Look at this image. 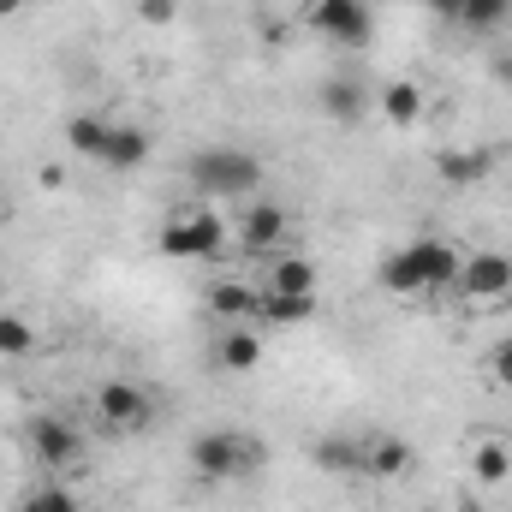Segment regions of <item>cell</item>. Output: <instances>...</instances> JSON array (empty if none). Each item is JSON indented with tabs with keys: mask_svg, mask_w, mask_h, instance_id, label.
Returning a JSON list of instances; mask_svg holds the SVG:
<instances>
[{
	"mask_svg": "<svg viewBox=\"0 0 512 512\" xmlns=\"http://www.w3.org/2000/svg\"><path fill=\"white\" fill-rule=\"evenodd\" d=\"M185 179L209 203H251L256 191H262V161H256L251 149H227L221 143V149H197L191 167H185Z\"/></svg>",
	"mask_w": 512,
	"mask_h": 512,
	"instance_id": "6da1fadb",
	"label": "cell"
},
{
	"mask_svg": "<svg viewBox=\"0 0 512 512\" xmlns=\"http://www.w3.org/2000/svg\"><path fill=\"white\" fill-rule=\"evenodd\" d=\"M191 471L203 483H239V477L262 471V441L239 435V429H203L191 441Z\"/></svg>",
	"mask_w": 512,
	"mask_h": 512,
	"instance_id": "7a4b0ae2",
	"label": "cell"
},
{
	"mask_svg": "<svg viewBox=\"0 0 512 512\" xmlns=\"http://www.w3.org/2000/svg\"><path fill=\"white\" fill-rule=\"evenodd\" d=\"M161 256H179V262H221L227 256V227L215 209H179L173 221H161Z\"/></svg>",
	"mask_w": 512,
	"mask_h": 512,
	"instance_id": "3957f363",
	"label": "cell"
},
{
	"mask_svg": "<svg viewBox=\"0 0 512 512\" xmlns=\"http://www.w3.org/2000/svg\"><path fill=\"white\" fill-rule=\"evenodd\" d=\"M304 24H310L322 42H334V48H364V42L376 36L370 0H310V6H304Z\"/></svg>",
	"mask_w": 512,
	"mask_h": 512,
	"instance_id": "277c9868",
	"label": "cell"
},
{
	"mask_svg": "<svg viewBox=\"0 0 512 512\" xmlns=\"http://www.w3.org/2000/svg\"><path fill=\"white\" fill-rule=\"evenodd\" d=\"M459 298H471L477 310H512V256L507 251H477L459 262V280H453Z\"/></svg>",
	"mask_w": 512,
	"mask_h": 512,
	"instance_id": "5b68a950",
	"label": "cell"
},
{
	"mask_svg": "<svg viewBox=\"0 0 512 512\" xmlns=\"http://www.w3.org/2000/svg\"><path fill=\"white\" fill-rule=\"evenodd\" d=\"M96 417L108 435H137L149 417H155V399L137 382H102L96 387Z\"/></svg>",
	"mask_w": 512,
	"mask_h": 512,
	"instance_id": "8992f818",
	"label": "cell"
},
{
	"mask_svg": "<svg viewBox=\"0 0 512 512\" xmlns=\"http://www.w3.org/2000/svg\"><path fill=\"white\" fill-rule=\"evenodd\" d=\"M286 209L274 203V197H251V209L239 215V251L245 256H274L286 245Z\"/></svg>",
	"mask_w": 512,
	"mask_h": 512,
	"instance_id": "52a82bcc",
	"label": "cell"
},
{
	"mask_svg": "<svg viewBox=\"0 0 512 512\" xmlns=\"http://www.w3.org/2000/svg\"><path fill=\"white\" fill-rule=\"evenodd\" d=\"M24 441H30V453H36L48 471H66V465H78V453H84V435H78L66 417H36V423L24 429Z\"/></svg>",
	"mask_w": 512,
	"mask_h": 512,
	"instance_id": "ba28073f",
	"label": "cell"
},
{
	"mask_svg": "<svg viewBox=\"0 0 512 512\" xmlns=\"http://www.w3.org/2000/svg\"><path fill=\"white\" fill-rule=\"evenodd\" d=\"M316 108H322L334 126H358V120L370 114V90H364L352 72H334V78L316 90Z\"/></svg>",
	"mask_w": 512,
	"mask_h": 512,
	"instance_id": "9c48e42d",
	"label": "cell"
},
{
	"mask_svg": "<svg viewBox=\"0 0 512 512\" xmlns=\"http://www.w3.org/2000/svg\"><path fill=\"white\" fill-rule=\"evenodd\" d=\"M411 262H417V274H423V292H447V286L459 280V262H465V256L453 251L447 239H411Z\"/></svg>",
	"mask_w": 512,
	"mask_h": 512,
	"instance_id": "30bf717a",
	"label": "cell"
},
{
	"mask_svg": "<svg viewBox=\"0 0 512 512\" xmlns=\"http://www.w3.org/2000/svg\"><path fill=\"white\" fill-rule=\"evenodd\" d=\"M262 352H268V346H262V328H256V322H233V328L215 340V364L233 370V376H251L256 364H262Z\"/></svg>",
	"mask_w": 512,
	"mask_h": 512,
	"instance_id": "8fae6325",
	"label": "cell"
},
{
	"mask_svg": "<svg viewBox=\"0 0 512 512\" xmlns=\"http://www.w3.org/2000/svg\"><path fill=\"white\" fill-rule=\"evenodd\" d=\"M262 292H286V298H316V262L304 251H274L268 256V286Z\"/></svg>",
	"mask_w": 512,
	"mask_h": 512,
	"instance_id": "7c38bea8",
	"label": "cell"
},
{
	"mask_svg": "<svg viewBox=\"0 0 512 512\" xmlns=\"http://www.w3.org/2000/svg\"><path fill=\"white\" fill-rule=\"evenodd\" d=\"M203 304H209V316H221L227 328H233V322H256L262 286H245V280H215V286L203 292Z\"/></svg>",
	"mask_w": 512,
	"mask_h": 512,
	"instance_id": "4fadbf2b",
	"label": "cell"
},
{
	"mask_svg": "<svg viewBox=\"0 0 512 512\" xmlns=\"http://www.w3.org/2000/svg\"><path fill=\"white\" fill-rule=\"evenodd\" d=\"M512 477V441L507 435H477L471 441V483L477 489H501Z\"/></svg>",
	"mask_w": 512,
	"mask_h": 512,
	"instance_id": "5bb4252c",
	"label": "cell"
},
{
	"mask_svg": "<svg viewBox=\"0 0 512 512\" xmlns=\"http://www.w3.org/2000/svg\"><path fill=\"white\" fill-rule=\"evenodd\" d=\"M405 471H411V441H405V435H370V441H364V477L393 483V477H405Z\"/></svg>",
	"mask_w": 512,
	"mask_h": 512,
	"instance_id": "9a60e30c",
	"label": "cell"
},
{
	"mask_svg": "<svg viewBox=\"0 0 512 512\" xmlns=\"http://www.w3.org/2000/svg\"><path fill=\"white\" fill-rule=\"evenodd\" d=\"M149 131L143 126H120L114 120V131H108V143H102V167H114V173H137L143 161H149Z\"/></svg>",
	"mask_w": 512,
	"mask_h": 512,
	"instance_id": "2e32d148",
	"label": "cell"
},
{
	"mask_svg": "<svg viewBox=\"0 0 512 512\" xmlns=\"http://www.w3.org/2000/svg\"><path fill=\"white\" fill-rule=\"evenodd\" d=\"M423 108H429V102H423V90H417L411 78H393L382 96H376V114H382L387 126H417Z\"/></svg>",
	"mask_w": 512,
	"mask_h": 512,
	"instance_id": "e0dca14e",
	"label": "cell"
},
{
	"mask_svg": "<svg viewBox=\"0 0 512 512\" xmlns=\"http://www.w3.org/2000/svg\"><path fill=\"white\" fill-rule=\"evenodd\" d=\"M435 173H441V185H483L495 173V155L489 149H447L435 161Z\"/></svg>",
	"mask_w": 512,
	"mask_h": 512,
	"instance_id": "ac0fdd59",
	"label": "cell"
},
{
	"mask_svg": "<svg viewBox=\"0 0 512 512\" xmlns=\"http://www.w3.org/2000/svg\"><path fill=\"white\" fill-rule=\"evenodd\" d=\"M316 316V298H286V292H262L256 304V328H298Z\"/></svg>",
	"mask_w": 512,
	"mask_h": 512,
	"instance_id": "d6986e66",
	"label": "cell"
},
{
	"mask_svg": "<svg viewBox=\"0 0 512 512\" xmlns=\"http://www.w3.org/2000/svg\"><path fill=\"white\" fill-rule=\"evenodd\" d=\"M108 131H114L108 114H72V120H66V149H72V155H84V161H102Z\"/></svg>",
	"mask_w": 512,
	"mask_h": 512,
	"instance_id": "ffe728a7",
	"label": "cell"
},
{
	"mask_svg": "<svg viewBox=\"0 0 512 512\" xmlns=\"http://www.w3.org/2000/svg\"><path fill=\"white\" fill-rule=\"evenodd\" d=\"M376 274H382V286L393 292V298H423V274H417V262H411V245L387 251Z\"/></svg>",
	"mask_w": 512,
	"mask_h": 512,
	"instance_id": "44dd1931",
	"label": "cell"
},
{
	"mask_svg": "<svg viewBox=\"0 0 512 512\" xmlns=\"http://www.w3.org/2000/svg\"><path fill=\"white\" fill-rule=\"evenodd\" d=\"M316 465H322V471H364V441H352V435H322V441H316Z\"/></svg>",
	"mask_w": 512,
	"mask_h": 512,
	"instance_id": "7402d4cb",
	"label": "cell"
},
{
	"mask_svg": "<svg viewBox=\"0 0 512 512\" xmlns=\"http://www.w3.org/2000/svg\"><path fill=\"white\" fill-rule=\"evenodd\" d=\"M36 352V328L18 310H0V358H30Z\"/></svg>",
	"mask_w": 512,
	"mask_h": 512,
	"instance_id": "603a6c76",
	"label": "cell"
},
{
	"mask_svg": "<svg viewBox=\"0 0 512 512\" xmlns=\"http://www.w3.org/2000/svg\"><path fill=\"white\" fill-rule=\"evenodd\" d=\"M507 18H512V0H465V6H459V24L477 30V36H483V30H501Z\"/></svg>",
	"mask_w": 512,
	"mask_h": 512,
	"instance_id": "cb8c5ba5",
	"label": "cell"
},
{
	"mask_svg": "<svg viewBox=\"0 0 512 512\" xmlns=\"http://www.w3.org/2000/svg\"><path fill=\"white\" fill-rule=\"evenodd\" d=\"M483 376H489L495 387H507V393H512V334L489 346V358H483Z\"/></svg>",
	"mask_w": 512,
	"mask_h": 512,
	"instance_id": "d4e9b609",
	"label": "cell"
},
{
	"mask_svg": "<svg viewBox=\"0 0 512 512\" xmlns=\"http://www.w3.org/2000/svg\"><path fill=\"white\" fill-rule=\"evenodd\" d=\"M18 512H84V507H78V495H66V489H36Z\"/></svg>",
	"mask_w": 512,
	"mask_h": 512,
	"instance_id": "484cf974",
	"label": "cell"
},
{
	"mask_svg": "<svg viewBox=\"0 0 512 512\" xmlns=\"http://www.w3.org/2000/svg\"><path fill=\"white\" fill-rule=\"evenodd\" d=\"M173 12H179L173 0H137V18L143 24H173Z\"/></svg>",
	"mask_w": 512,
	"mask_h": 512,
	"instance_id": "4316f807",
	"label": "cell"
},
{
	"mask_svg": "<svg viewBox=\"0 0 512 512\" xmlns=\"http://www.w3.org/2000/svg\"><path fill=\"white\" fill-rule=\"evenodd\" d=\"M423 6H429L435 18H447V24H459V6H465V0H423Z\"/></svg>",
	"mask_w": 512,
	"mask_h": 512,
	"instance_id": "83f0119b",
	"label": "cell"
},
{
	"mask_svg": "<svg viewBox=\"0 0 512 512\" xmlns=\"http://www.w3.org/2000/svg\"><path fill=\"white\" fill-rule=\"evenodd\" d=\"M24 6H30V0H0V18H18Z\"/></svg>",
	"mask_w": 512,
	"mask_h": 512,
	"instance_id": "f1b7e54d",
	"label": "cell"
}]
</instances>
